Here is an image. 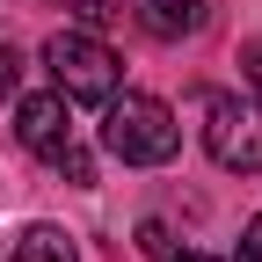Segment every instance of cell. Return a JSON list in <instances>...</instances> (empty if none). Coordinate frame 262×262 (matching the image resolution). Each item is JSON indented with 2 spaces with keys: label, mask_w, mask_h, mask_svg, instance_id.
<instances>
[{
  "label": "cell",
  "mask_w": 262,
  "mask_h": 262,
  "mask_svg": "<svg viewBox=\"0 0 262 262\" xmlns=\"http://www.w3.org/2000/svg\"><path fill=\"white\" fill-rule=\"evenodd\" d=\"M131 15H139L146 37L182 44V37H196V29H204V0H131Z\"/></svg>",
  "instance_id": "5b68a950"
},
{
  "label": "cell",
  "mask_w": 262,
  "mask_h": 262,
  "mask_svg": "<svg viewBox=\"0 0 262 262\" xmlns=\"http://www.w3.org/2000/svg\"><path fill=\"white\" fill-rule=\"evenodd\" d=\"M241 255H248V262H262V219H248V241H241Z\"/></svg>",
  "instance_id": "7c38bea8"
},
{
  "label": "cell",
  "mask_w": 262,
  "mask_h": 262,
  "mask_svg": "<svg viewBox=\"0 0 262 262\" xmlns=\"http://www.w3.org/2000/svg\"><path fill=\"white\" fill-rule=\"evenodd\" d=\"M44 66H51V80H58L66 102H110L117 80H124L117 51L95 37V29H58V37L44 44Z\"/></svg>",
  "instance_id": "7a4b0ae2"
},
{
  "label": "cell",
  "mask_w": 262,
  "mask_h": 262,
  "mask_svg": "<svg viewBox=\"0 0 262 262\" xmlns=\"http://www.w3.org/2000/svg\"><path fill=\"white\" fill-rule=\"evenodd\" d=\"M44 160H51L66 182H95V160H88V146H73V139H66V146H51Z\"/></svg>",
  "instance_id": "52a82bcc"
},
{
  "label": "cell",
  "mask_w": 262,
  "mask_h": 262,
  "mask_svg": "<svg viewBox=\"0 0 262 262\" xmlns=\"http://www.w3.org/2000/svg\"><path fill=\"white\" fill-rule=\"evenodd\" d=\"M73 15H80L88 29H95V22H110V8H102V0H73Z\"/></svg>",
  "instance_id": "8fae6325"
},
{
  "label": "cell",
  "mask_w": 262,
  "mask_h": 262,
  "mask_svg": "<svg viewBox=\"0 0 262 262\" xmlns=\"http://www.w3.org/2000/svg\"><path fill=\"white\" fill-rule=\"evenodd\" d=\"M139 255H153V262H160V255H175V248H168V226H160V219H146V226H139Z\"/></svg>",
  "instance_id": "ba28073f"
},
{
  "label": "cell",
  "mask_w": 262,
  "mask_h": 262,
  "mask_svg": "<svg viewBox=\"0 0 262 262\" xmlns=\"http://www.w3.org/2000/svg\"><path fill=\"white\" fill-rule=\"evenodd\" d=\"M160 262H219V255H196V248H189V255H160Z\"/></svg>",
  "instance_id": "4fadbf2b"
},
{
  "label": "cell",
  "mask_w": 262,
  "mask_h": 262,
  "mask_svg": "<svg viewBox=\"0 0 262 262\" xmlns=\"http://www.w3.org/2000/svg\"><path fill=\"white\" fill-rule=\"evenodd\" d=\"M102 146L124 160V168H160V160H175L182 124H175V110L160 102V95H110Z\"/></svg>",
  "instance_id": "6da1fadb"
},
{
  "label": "cell",
  "mask_w": 262,
  "mask_h": 262,
  "mask_svg": "<svg viewBox=\"0 0 262 262\" xmlns=\"http://www.w3.org/2000/svg\"><path fill=\"white\" fill-rule=\"evenodd\" d=\"M15 88H22V51L0 44V95H15Z\"/></svg>",
  "instance_id": "9c48e42d"
},
{
  "label": "cell",
  "mask_w": 262,
  "mask_h": 262,
  "mask_svg": "<svg viewBox=\"0 0 262 262\" xmlns=\"http://www.w3.org/2000/svg\"><path fill=\"white\" fill-rule=\"evenodd\" d=\"M15 262H80V255H73V233L66 226H29L15 241Z\"/></svg>",
  "instance_id": "8992f818"
},
{
  "label": "cell",
  "mask_w": 262,
  "mask_h": 262,
  "mask_svg": "<svg viewBox=\"0 0 262 262\" xmlns=\"http://www.w3.org/2000/svg\"><path fill=\"white\" fill-rule=\"evenodd\" d=\"M15 139H22L29 153L66 146V95H22V110H15Z\"/></svg>",
  "instance_id": "277c9868"
},
{
  "label": "cell",
  "mask_w": 262,
  "mask_h": 262,
  "mask_svg": "<svg viewBox=\"0 0 262 262\" xmlns=\"http://www.w3.org/2000/svg\"><path fill=\"white\" fill-rule=\"evenodd\" d=\"M204 153L226 175H255L262 168V110L233 102V95H211L204 102Z\"/></svg>",
  "instance_id": "3957f363"
},
{
  "label": "cell",
  "mask_w": 262,
  "mask_h": 262,
  "mask_svg": "<svg viewBox=\"0 0 262 262\" xmlns=\"http://www.w3.org/2000/svg\"><path fill=\"white\" fill-rule=\"evenodd\" d=\"M241 66H248V80H255V95H262V37L241 44Z\"/></svg>",
  "instance_id": "30bf717a"
},
{
  "label": "cell",
  "mask_w": 262,
  "mask_h": 262,
  "mask_svg": "<svg viewBox=\"0 0 262 262\" xmlns=\"http://www.w3.org/2000/svg\"><path fill=\"white\" fill-rule=\"evenodd\" d=\"M233 262H248V255H233Z\"/></svg>",
  "instance_id": "5bb4252c"
}]
</instances>
